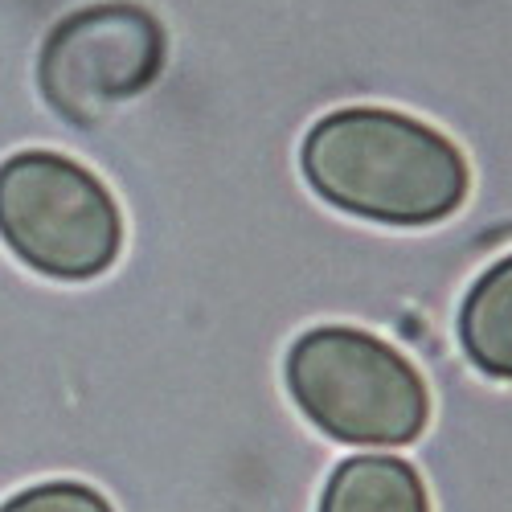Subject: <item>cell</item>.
Returning <instances> with one entry per match:
<instances>
[{
    "mask_svg": "<svg viewBox=\"0 0 512 512\" xmlns=\"http://www.w3.org/2000/svg\"><path fill=\"white\" fill-rule=\"evenodd\" d=\"M287 390L316 431L353 447H406L431 422L422 373L381 336L349 324H320L295 340Z\"/></svg>",
    "mask_w": 512,
    "mask_h": 512,
    "instance_id": "obj_2",
    "label": "cell"
},
{
    "mask_svg": "<svg viewBox=\"0 0 512 512\" xmlns=\"http://www.w3.org/2000/svg\"><path fill=\"white\" fill-rule=\"evenodd\" d=\"M308 185L377 226H439L463 205L472 168L439 127L386 107H345L304 136Z\"/></svg>",
    "mask_w": 512,
    "mask_h": 512,
    "instance_id": "obj_1",
    "label": "cell"
},
{
    "mask_svg": "<svg viewBox=\"0 0 512 512\" xmlns=\"http://www.w3.org/2000/svg\"><path fill=\"white\" fill-rule=\"evenodd\" d=\"M320 512H431V496L398 455H353L324 484Z\"/></svg>",
    "mask_w": 512,
    "mask_h": 512,
    "instance_id": "obj_5",
    "label": "cell"
},
{
    "mask_svg": "<svg viewBox=\"0 0 512 512\" xmlns=\"http://www.w3.org/2000/svg\"><path fill=\"white\" fill-rule=\"evenodd\" d=\"M0 238L25 267L82 283L119 259L123 218L91 168L58 152H17L0 164Z\"/></svg>",
    "mask_w": 512,
    "mask_h": 512,
    "instance_id": "obj_3",
    "label": "cell"
},
{
    "mask_svg": "<svg viewBox=\"0 0 512 512\" xmlns=\"http://www.w3.org/2000/svg\"><path fill=\"white\" fill-rule=\"evenodd\" d=\"M0 512H115L111 500L78 480H50V484H33L17 492L13 500L0 504Z\"/></svg>",
    "mask_w": 512,
    "mask_h": 512,
    "instance_id": "obj_7",
    "label": "cell"
},
{
    "mask_svg": "<svg viewBox=\"0 0 512 512\" xmlns=\"http://www.w3.org/2000/svg\"><path fill=\"white\" fill-rule=\"evenodd\" d=\"M459 345L480 373L512 381V254L492 263L463 295Z\"/></svg>",
    "mask_w": 512,
    "mask_h": 512,
    "instance_id": "obj_6",
    "label": "cell"
},
{
    "mask_svg": "<svg viewBox=\"0 0 512 512\" xmlns=\"http://www.w3.org/2000/svg\"><path fill=\"white\" fill-rule=\"evenodd\" d=\"M160 66L164 29L152 13L136 5H91L50 33L37 82L62 119L91 127L115 103L152 87Z\"/></svg>",
    "mask_w": 512,
    "mask_h": 512,
    "instance_id": "obj_4",
    "label": "cell"
}]
</instances>
